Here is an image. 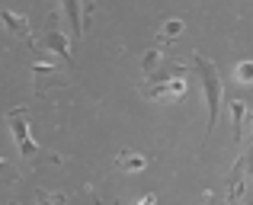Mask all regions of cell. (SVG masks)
<instances>
[{
	"instance_id": "cell-1",
	"label": "cell",
	"mask_w": 253,
	"mask_h": 205,
	"mask_svg": "<svg viewBox=\"0 0 253 205\" xmlns=\"http://www.w3.org/2000/svg\"><path fill=\"white\" fill-rule=\"evenodd\" d=\"M6 122H10L13 141H16L19 154H23V161L29 164V167H39L42 161L61 164L58 154H48V151H42L36 141H32V135H29V106H16V109H10V112H6Z\"/></svg>"
},
{
	"instance_id": "cell-2",
	"label": "cell",
	"mask_w": 253,
	"mask_h": 205,
	"mask_svg": "<svg viewBox=\"0 0 253 205\" xmlns=\"http://www.w3.org/2000/svg\"><path fill=\"white\" fill-rule=\"evenodd\" d=\"M192 71L199 74L202 81V93H205V103H209V135L218 122V109H221V100H224V83H221V74H218V64L209 61L205 55L192 51Z\"/></svg>"
},
{
	"instance_id": "cell-3",
	"label": "cell",
	"mask_w": 253,
	"mask_h": 205,
	"mask_svg": "<svg viewBox=\"0 0 253 205\" xmlns=\"http://www.w3.org/2000/svg\"><path fill=\"white\" fill-rule=\"evenodd\" d=\"M42 48L51 51L55 58H61L71 68V36H64V32L58 29V16H48V29L42 32Z\"/></svg>"
},
{
	"instance_id": "cell-4",
	"label": "cell",
	"mask_w": 253,
	"mask_h": 205,
	"mask_svg": "<svg viewBox=\"0 0 253 205\" xmlns=\"http://www.w3.org/2000/svg\"><path fill=\"white\" fill-rule=\"evenodd\" d=\"M179 96V93H186V77H170V81H148L141 87V96L144 100H161V96Z\"/></svg>"
},
{
	"instance_id": "cell-5",
	"label": "cell",
	"mask_w": 253,
	"mask_h": 205,
	"mask_svg": "<svg viewBox=\"0 0 253 205\" xmlns=\"http://www.w3.org/2000/svg\"><path fill=\"white\" fill-rule=\"evenodd\" d=\"M0 23H3V29L13 32L16 39L36 45V39H32V32H29V19H26L23 13H13V10H6V6H0Z\"/></svg>"
},
{
	"instance_id": "cell-6",
	"label": "cell",
	"mask_w": 253,
	"mask_h": 205,
	"mask_svg": "<svg viewBox=\"0 0 253 205\" xmlns=\"http://www.w3.org/2000/svg\"><path fill=\"white\" fill-rule=\"evenodd\" d=\"M81 3L84 0H61V10H64V16H68V36H71V42H77L81 39V32H84V19H81Z\"/></svg>"
},
{
	"instance_id": "cell-7",
	"label": "cell",
	"mask_w": 253,
	"mask_h": 205,
	"mask_svg": "<svg viewBox=\"0 0 253 205\" xmlns=\"http://www.w3.org/2000/svg\"><path fill=\"white\" fill-rule=\"evenodd\" d=\"M116 164L122 170H128V173H138V170L148 167V157L135 154V151H119V154H116Z\"/></svg>"
},
{
	"instance_id": "cell-8",
	"label": "cell",
	"mask_w": 253,
	"mask_h": 205,
	"mask_svg": "<svg viewBox=\"0 0 253 205\" xmlns=\"http://www.w3.org/2000/svg\"><path fill=\"white\" fill-rule=\"evenodd\" d=\"M231 122H234V144H241V135H244V116H247L250 106L244 100H231Z\"/></svg>"
},
{
	"instance_id": "cell-9",
	"label": "cell",
	"mask_w": 253,
	"mask_h": 205,
	"mask_svg": "<svg viewBox=\"0 0 253 205\" xmlns=\"http://www.w3.org/2000/svg\"><path fill=\"white\" fill-rule=\"evenodd\" d=\"M183 29H186L183 19H167V23L161 26V32H157V39H161V45H167V42H173L176 36H183Z\"/></svg>"
},
{
	"instance_id": "cell-10",
	"label": "cell",
	"mask_w": 253,
	"mask_h": 205,
	"mask_svg": "<svg viewBox=\"0 0 253 205\" xmlns=\"http://www.w3.org/2000/svg\"><path fill=\"white\" fill-rule=\"evenodd\" d=\"M164 55H167V48H151V51H144V61H141V71L144 74H154V68L164 61Z\"/></svg>"
},
{
	"instance_id": "cell-11",
	"label": "cell",
	"mask_w": 253,
	"mask_h": 205,
	"mask_svg": "<svg viewBox=\"0 0 253 205\" xmlns=\"http://www.w3.org/2000/svg\"><path fill=\"white\" fill-rule=\"evenodd\" d=\"M234 81H237V83H253V61L234 64Z\"/></svg>"
},
{
	"instance_id": "cell-12",
	"label": "cell",
	"mask_w": 253,
	"mask_h": 205,
	"mask_svg": "<svg viewBox=\"0 0 253 205\" xmlns=\"http://www.w3.org/2000/svg\"><path fill=\"white\" fill-rule=\"evenodd\" d=\"M36 199H39V205H64V196L61 193H45V189H39Z\"/></svg>"
},
{
	"instance_id": "cell-13",
	"label": "cell",
	"mask_w": 253,
	"mask_h": 205,
	"mask_svg": "<svg viewBox=\"0 0 253 205\" xmlns=\"http://www.w3.org/2000/svg\"><path fill=\"white\" fill-rule=\"evenodd\" d=\"M0 180H6V183H16V180H19V176H16V173H13V170H10V167H6V164H3V161H0Z\"/></svg>"
},
{
	"instance_id": "cell-14",
	"label": "cell",
	"mask_w": 253,
	"mask_h": 205,
	"mask_svg": "<svg viewBox=\"0 0 253 205\" xmlns=\"http://www.w3.org/2000/svg\"><path fill=\"white\" fill-rule=\"evenodd\" d=\"M138 205H157V196H154V193L141 196V199H138Z\"/></svg>"
},
{
	"instance_id": "cell-15",
	"label": "cell",
	"mask_w": 253,
	"mask_h": 205,
	"mask_svg": "<svg viewBox=\"0 0 253 205\" xmlns=\"http://www.w3.org/2000/svg\"><path fill=\"white\" fill-rule=\"evenodd\" d=\"M103 205H119V202H116V199H109V202H103Z\"/></svg>"
},
{
	"instance_id": "cell-16",
	"label": "cell",
	"mask_w": 253,
	"mask_h": 205,
	"mask_svg": "<svg viewBox=\"0 0 253 205\" xmlns=\"http://www.w3.org/2000/svg\"><path fill=\"white\" fill-rule=\"evenodd\" d=\"M10 205H16V202H10Z\"/></svg>"
}]
</instances>
